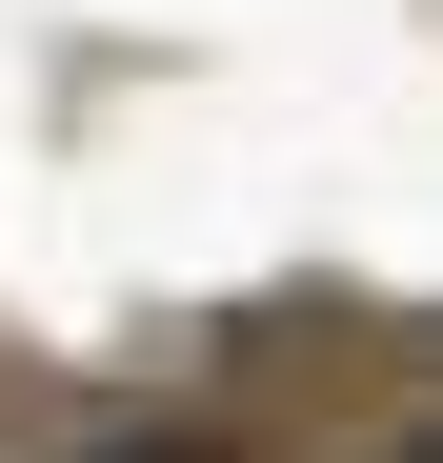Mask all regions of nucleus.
<instances>
[{
    "instance_id": "f257e3e1",
    "label": "nucleus",
    "mask_w": 443,
    "mask_h": 463,
    "mask_svg": "<svg viewBox=\"0 0 443 463\" xmlns=\"http://www.w3.org/2000/svg\"><path fill=\"white\" fill-rule=\"evenodd\" d=\"M101 463H202V443H101Z\"/></svg>"
},
{
    "instance_id": "f03ea898",
    "label": "nucleus",
    "mask_w": 443,
    "mask_h": 463,
    "mask_svg": "<svg viewBox=\"0 0 443 463\" xmlns=\"http://www.w3.org/2000/svg\"><path fill=\"white\" fill-rule=\"evenodd\" d=\"M423 463H443V443H423Z\"/></svg>"
}]
</instances>
